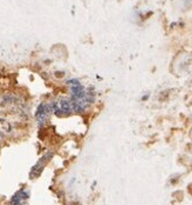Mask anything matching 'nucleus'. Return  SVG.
Listing matches in <instances>:
<instances>
[{"mask_svg": "<svg viewBox=\"0 0 192 205\" xmlns=\"http://www.w3.org/2000/svg\"><path fill=\"white\" fill-rule=\"evenodd\" d=\"M52 156V153L51 152H48V153H46L43 158H40V160L34 165V167H33V170H32V172H31V177L33 178V177H38L40 174V172H41V170H43V167L45 166V164L47 163V160H48V158Z\"/></svg>", "mask_w": 192, "mask_h": 205, "instance_id": "obj_4", "label": "nucleus"}, {"mask_svg": "<svg viewBox=\"0 0 192 205\" xmlns=\"http://www.w3.org/2000/svg\"><path fill=\"white\" fill-rule=\"evenodd\" d=\"M68 85L71 86V92H72L71 103L73 105V110L77 111V112H83L87 107V105L90 104L88 94L85 91L84 86L80 84L79 80H70Z\"/></svg>", "mask_w": 192, "mask_h": 205, "instance_id": "obj_1", "label": "nucleus"}, {"mask_svg": "<svg viewBox=\"0 0 192 205\" xmlns=\"http://www.w3.org/2000/svg\"><path fill=\"white\" fill-rule=\"evenodd\" d=\"M52 107L57 116H67L73 111L72 103L67 99H59L54 101Z\"/></svg>", "mask_w": 192, "mask_h": 205, "instance_id": "obj_2", "label": "nucleus"}, {"mask_svg": "<svg viewBox=\"0 0 192 205\" xmlns=\"http://www.w3.org/2000/svg\"><path fill=\"white\" fill-rule=\"evenodd\" d=\"M55 77L61 78V77H64V73H63V72H55Z\"/></svg>", "mask_w": 192, "mask_h": 205, "instance_id": "obj_6", "label": "nucleus"}, {"mask_svg": "<svg viewBox=\"0 0 192 205\" xmlns=\"http://www.w3.org/2000/svg\"><path fill=\"white\" fill-rule=\"evenodd\" d=\"M191 137H192V131H191Z\"/></svg>", "mask_w": 192, "mask_h": 205, "instance_id": "obj_7", "label": "nucleus"}, {"mask_svg": "<svg viewBox=\"0 0 192 205\" xmlns=\"http://www.w3.org/2000/svg\"><path fill=\"white\" fill-rule=\"evenodd\" d=\"M37 119L39 121V124H45L48 119V116H50V106L47 104H40L38 110H37Z\"/></svg>", "mask_w": 192, "mask_h": 205, "instance_id": "obj_3", "label": "nucleus"}, {"mask_svg": "<svg viewBox=\"0 0 192 205\" xmlns=\"http://www.w3.org/2000/svg\"><path fill=\"white\" fill-rule=\"evenodd\" d=\"M26 198H27V192L25 190H21V191L15 193V196L12 199L11 205H24Z\"/></svg>", "mask_w": 192, "mask_h": 205, "instance_id": "obj_5", "label": "nucleus"}]
</instances>
